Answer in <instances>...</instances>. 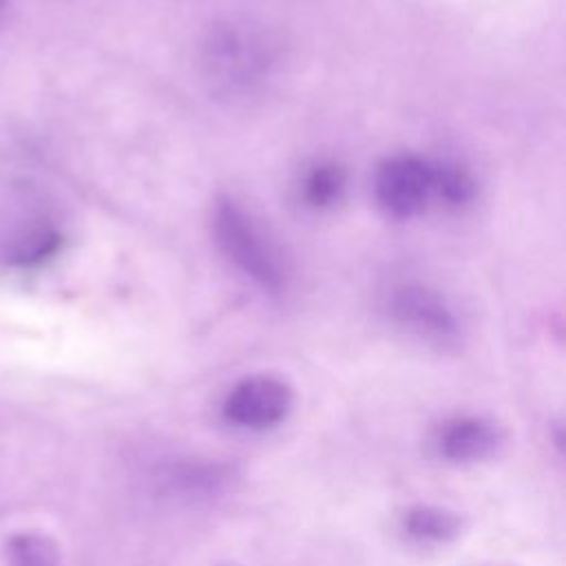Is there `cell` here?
Listing matches in <instances>:
<instances>
[{"label": "cell", "instance_id": "cell-7", "mask_svg": "<svg viewBox=\"0 0 566 566\" xmlns=\"http://www.w3.org/2000/svg\"><path fill=\"white\" fill-rule=\"evenodd\" d=\"M60 230L42 217H15L0 226V261L13 268H31L57 252Z\"/></svg>", "mask_w": 566, "mask_h": 566}, {"label": "cell", "instance_id": "cell-5", "mask_svg": "<svg viewBox=\"0 0 566 566\" xmlns=\"http://www.w3.org/2000/svg\"><path fill=\"white\" fill-rule=\"evenodd\" d=\"M391 316L422 340L447 345L458 338V321L442 296L420 285H405L391 294Z\"/></svg>", "mask_w": 566, "mask_h": 566}, {"label": "cell", "instance_id": "cell-8", "mask_svg": "<svg viewBox=\"0 0 566 566\" xmlns=\"http://www.w3.org/2000/svg\"><path fill=\"white\" fill-rule=\"evenodd\" d=\"M462 524L455 511L433 504H416L402 515V528L420 542H451L462 533Z\"/></svg>", "mask_w": 566, "mask_h": 566}, {"label": "cell", "instance_id": "cell-11", "mask_svg": "<svg viewBox=\"0 0 566 566\" xmlns=\"http://www.w3.org/2000/svg\"><path fill=\"white\" fill-rule=\"evenodd\" d=\"M473 192V184L467 172L453 166H433V197L449 203H464Z\"/></svg>", "mask_w": 566, "mask_h": 566}, {"label": "cell", "instance_id": "cell-9", "mask_svg": "<svg viewBox=\"0 0 566 566\" xmlns=\"http://www.w3.org/2000/svg\"><path fill=\"white\" fill-rule=\"evenodd\" d=\"M9 566H57V544L44 535H15L7 544Z\"/></svg>", "mask_w": 566, "mask_h": 566}, {"label": "cell", "instance_id": "cell-1", "mask_svg": "<svg viewBox=\"0 0 566 566\" xmlns=\"http://www.w3.org/2000/svg\"><path fill=\"white\" fill-rule=\"evenodd\" d=\"M203 64L214 86L241 93L261 82L270 66L268 42L245 24L214 29L206 42Z\"/></svg>", "mask_w": 566, "mask_h": 566}, {"label": "cell", "instance_id": "cell-12", "mask_svg": "<svg viewBox=\"0 0 566 566\" xmlns=\"http://www.w3.org/2000/svg\"><path fill=\"white\" fill-rule=\"evenodd\" d=\"M7 4H9V0H0V15L7 11Z\"/></svg>", "mask_w": 566, "mask_h": 566}, {"label": "cell", "instance_id": "cell-2", "mask_svg": "<svg viewBox=\"0 0 566 566\" xmlns=\"http://www.w3.org/2000/svg\"><path fill=\"white\" fill-rule=\"evenodd\" d=\"M212 230L221 252L265 290H281L283 268L252 219L230 199L214 206Z\"/></svg>", "mask_w": 566, "mask_h": 566}, {"label": "cell", "instance_id": "cell-4", "mask_svg": "<svg viewBox=\"0 0 566 566\" xmlns=\"http://www.w3.org/2000/svg\"><path fill=\"white\" fill-rule=\"evenodd\" d=\"M376 197L394 217H413L433 197V166L420 157L387 159L376 175Z\"/></svg>", "mask_w": 566, "mask_h": 566}, {"label": "cell", "instance_id": "cell-6", "mask_svg": "<svg viewBox=\"0 0 566 566\" xmlns=\"http://www.w3.org/2000/svg\"><path fill=\"white\" fill-rule=\"evenodd\" d=\"M504 429L482 416H462L444 422L436 444L444 460L455 464H473L493 458L504 447Z\"/></svg>", "mask_w": 566, "mask_h": 566}, {"label": "cell", "instance_id": "cell-3", "mask_svg": "<svg viewBox=\"0 0 566 566\" xmlns=\"http://www.w3.org/2000/svg\"><path fill=\"white\" fill-rule=\"evenodd\" d=\"M294 405L290 385L276 376H250L232 387L223 402L228 422L241 429L263 431L281 424Z\"/></svg>", "mask_w": 566, "mask_h": 566}, {"label": "cell", "instance_id": "cell-10", "mask_svg": "<svg viewBox=\"0 0 566 566\" xmlns=\"http://www.w3.org/2000/svg\"><path fill=\"white\" fill-rule=\"evenodd\" d=\"M343 188H345V175L334 164H321L312 168V172L305 177V184H303L305 199L316 208L334 203L340 197Z\"/></svg>", "mask_w": 566, "mask_h": 566}]
</instances>
